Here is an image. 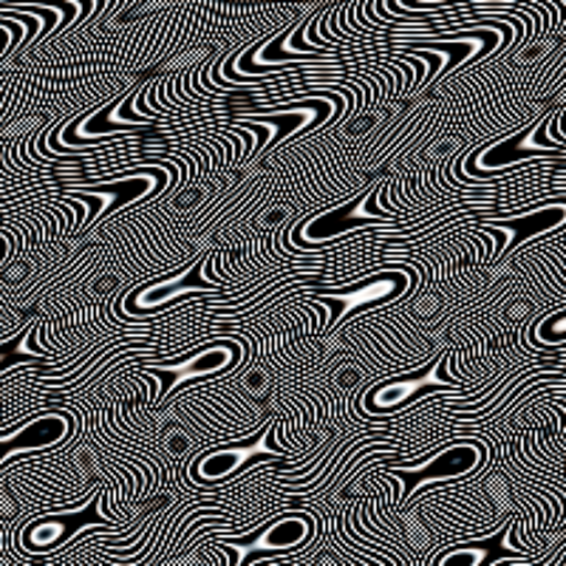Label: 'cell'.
Instances as JSON below:
<instances>
[{
	"label": "cell",
	"mask_w": 566,
	"mask_h": 566,
	"mask_svg": "<svg viewBox=\"0 0 566 566\" xmlns=\"http://www.w3.org/2000/svg\"><path fill=\"white\" fill-rule=\"evenodd\" d=\"M312 535V522L303 518V515H286V518H277V522L266 524L264 530L247 535L244 541H239L241 547H250L255 541H261V549H252L247 558H241V566H250L258 558H270L277 553H295L301 549Z\"/></svg>",
	"instance_id": "obj_1"
},
{
	"label": "cell",
	"mask_w": 566,
	"mask_h": 566,
	"mask_svg": "<svg viewBox=\"0 0 566 566\" xmlns=\"http://www.w3.org/2000/svg\"><path fill=\"white\" fill-rule=\"evenodd\" d=\"M406 290V277L402 275H382L374 277V281L363 283L352 292H337V295L328 297V303H335V323H340L343 317L352 315V312H360L366 306H377V303H388Z\"/></svg>",
	"instance_id": "obj_2"
},
{
	"label": "cell",
	"mask_w": 566,
	"mask_h": 566,
	"mask_svg": "<svg viewBox=\"0 0 566 566\" xmlns=\"http://www.w3.org/2000/svg\"><path fill=\"white\" fill-rule=\"evenodd\" d=\"M258 457H275V451L266 448L264 433H261L255 442L239 444V448H221V451L210 453V457L199 464V476L205 479V482H221V479L232 476L235 470H241L247 462H252V459Z\"/></svg>",
	"instance_id": "obj_3"
},
{
	"label": "cell",
	"mask_w": 566,
	"mask_h": 566,
	"mask_svg": "<svg viewBox=\"0 0 566 566\" xmlns=\"http://www.w3.org/2000/svg\"><path fill=\"white\" fill-rule=\"evenodd\" d=\"M444 386H451V382L444 380L442 374H439V366H433L424 374H417V377H402V380L386 382L382 388H377L371 402L380 408V411H391V408L406 406V402L417 399L419 394H428L431 388H444Z\"/></svg>",
	"instance_id": "obj_4"
},
{
	"label": "cell",
	"mask_w": 566,
	"mask_h": 566,
	"mask_svg": "<svg viewBox=\"0 0 566 566\" xmlns=\"http://www.w3.org/2000/svg\"><path fill=\"white\" fill-rule=\"evenodd\" d=\"M230 363H232L230 348L212 346V348H205V352L193 354V357H187V360L176 363V366L159 368V374H165V377H168V386H165V391H176L181 382L193 380V377H210V374H216V371H224V368H230Z\"/></svg>",
	"instance_id": "obj_5"
},
{
	"label": "cell",
	"mask_w": 566,
	"mask_h": 566,
	"mask_svg": "<svg viewBox=\"0 0 566 566\" xmlns=\"http://www.w3.org/2000/svg\"><path fill=\"white\" fill-rule=\"evenodd\" d=\"M196 290H207V283L201 281L199 272H187L181 277H165V281L154 283V286H145L139 295H134V306L136 312H148V310H159L165 303L176 301V297L187 295V292H196Z\"/></svg>",
	"instance_id": "obj_6"
},
{
	"label": "cell",
	"mask_w": 566,
	"mask_h": 566,
	"mask_svg": "<svg viewBox=\"0 0 566 566\" xmlns=\"http://www.w3.org/2000/svg\"><path fill=\"white\" fill-rule=\"evenodd\" d=\"M479 464V451L470 448V444H457V448H448L442 457L433 459L428 468L419 470V479L422 482H433V479H459L464 473Z\"/></svg>",
	"instance_id": "obj_7"
},
{
	"label": "cell",
	"mask_w": 566,
	"mask_h": 566,
	"mask_svg": "<svg viewBox=\"0 0 566 566\" xmlns=\"http://www.w3.org/2000/svg\"><path fill=\"white\" fill-rule=\"evenodd\" d=\"M535 136V128L527 130L524 136H515V139L499 142L495 148H488L482 156H479V165L490 170L499 168H510L518 159H527L533 154H544V145H530V139Z\"/></svg>",
	"instance_id": "obj_8"
},
{
	"label": "cell",
	"mask_w": 566,
	"mask_h": 566,
	"mask_svg": "<svg viewBox=\"0 0 566 566\" xmlns=\"http://www.w3.org/2000/svg\"><path fill=\"white\" fill-rule=\"evenodd\" d=\"M560 224H566V205L544 207V210H535L530 212V216H522V219L504 221L502 227H515V230H522L513 241H524V239H533V235H541V232L558 230Z\"/></svg>",
	"instance_id": "obj_9"
},
{
	"label": "cell",
	"mask_w": 566,
	"mask_h": 566,
	"mask_svg": "<svg viewBox=\"0 0 566 566\" xmlns=\"http://www.w3.org/2000/svg\"><path fill=\"white\" fill-rule=\"evenodd\" d=\"M488 553L482 547H453L444 555H439L433 566H482Z\"/></svg>",
	"instance_id": "obj_10"
},
{
	"label": "cell",
	"mask_w": 566,
	"mask_h": 566,
	"mask_svg": "<svg viewBox=\"0 0 566 566\" xmlns=\"http://www.w3.org/2000/svg\"><path fill=\"white\" fill-rule=\"evenodd\" d=\"M538 337L544 343L566 340V312H560V315H553V317H549V321L541 323Z\"/></svg>",
	"instance_id": "obj_11"
}]
</instances>
